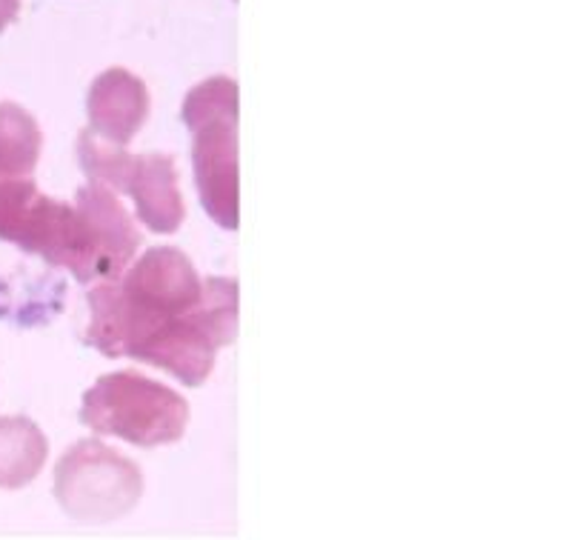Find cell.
Instances as JSON below:
<instances>
[{
	"mask_svg": "<svg viewBox=\"0 0 563 540\" xmlns=\"http://www.w3.org/2000/svg\"><path fill=\"white\" fill-rule=\"evenodd\" d=\"M86 343L107 357H135L186 386L212 375L218 349L238 334V284L203 277L180 250L161 246L121 277L89 291Z\"/></svg>",
	"mask_w": 563,
	"mask_h": 540,
	"instance_id": "6da1fadb",
	"label": "cell"
},
{
	"mask_svg": "<svg viewBox=\"0 0 563 540\" xmlns=\"http://www.w3.org/2000/svg\"><path fill=\"white\" fill-rule=\"evenodd\" d=\"M80 420L98 434L121 438L135 447L178 443L189 423V404L169 386L137 372L100 377L84 395Z\"/></svg>",
	"mask_w": 563,
	"mask_h": 540,
	"instance_id": "7a4b0ae2",
	"label": "cell"
},
{
	"mask_svg": "<svg viewBox=\"0 0 563 540\" xmlns=\"http://www.w3.org/2000/svg\"><path fill=\"white\" fill-rule=\"evenodd\" d=\"M141 470L103 441H78L55 466V498L69 518L107 524L135 509Z\"/></svg>",
	"mask_w": 563,
	"mask_h": 540,
	"instance_id": "3957f363",
	"label": "cell"
},
{
	"mask_svg": "<svg viewBox=\"0 0 563 540\" xmlns=\"http://www.w3.org/2000/svg\"><path fill=\"white\" fill-rule=\"evenodd\" d=\"M195 180L203 209L218 227L235 232L241 223L238 186V114L214 118L192 129Z\"/></svg>",
	"mask_w": 563,
	"mask_h": 540,
	"instance_id": "277c9868",
	"label": "cell"
},
{
	"mask_svg": "<svg viewBox=\"0 0 563 540\" xmlns=\"http://www.w3.org/2000/svg\"><path fill=\"white\" fill-rule=\"evenodd\" d=\"M86 112H89V126L95 135L126 146L150 118V92L132 71L107 69L95 78L89 89Z\"/></svg>",
	"mask_w": 563,
	"mask_h": 540,
	"instance_id": "5b68a950",
	"label": "cell"
},
{
	"mask_svg": "<svg viewBox=\"0 0 563 540\" xmlns=\"http://www.w3.org/2000/svg\"><path fill=\"white\" fill-rule=\"evenodd\" d=\"M123 195L135 200V214L157 235H172L184 223V195L169 155H132Z\"/></svg>",
	"mask_w": 563,
	"mask_h": 540,
	"instance_id": "8992f818",
	"label": "cell"
},
{
	"mask_svg": "<svg viewBox=\"0 0 563 540\" xmlns=\"http://www.w3.org/2000/svg\"><path fill=\"white\" fill-rule=\"evenodd\" d=\"M49 458V441L29 418H0V489H23L41 475Z\"/></svg>",
	"mask_w": 563,
	"mask_h": 540,
	"instance_id": "52a82bcc",
	"label": "cell"
},
{
	"mask_svg": "<svg viewBox=\"0 0 563 540\" xmlns=\"http://www.w3.org/2000/svg\"><path fill=\"white\" fill-rule=\"evenodd\" d=\"M41 126L18 103H0V178L35 175L41 161Z\"/></svg>",
	"mask_w": 563,
	"mask_h": 540,
	"instance_id": "ba28073f",
	"label": "cell"
},
{
	"mask_svg": "<svg viewBox=\"0 0 563 540\" xmlns=\"http://www.w3.org/2000/svg\"><path fill=\"white\" fill-rule=\"evenodd\" d=\"M227 114H238L235 80L223 78V75L221 78H209L186 95L184 123L189 132L203 126V123L214 121V118H227Z\"/></svg>",
	"mask_w": 563,
	"mask_h": 540,
	"instance_id": "9c48e42d",
	"label": "cell"
},
{
	"mask_svg": "<svg viewBox=\"0 0 563 540\" xmlns=\"http://www.w3.org/2000/svg\"><path fill=\"white\" fill-rule=\"evenodd\" d=\"M21 12V0H0V32L18 18Z\"/></svg>",
	"mask_w": 563,
	"mask_h": 540,
	"instance_id": "30bf717a",
	"label": "cell"
}]
</instances>
